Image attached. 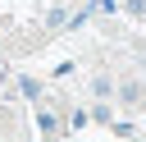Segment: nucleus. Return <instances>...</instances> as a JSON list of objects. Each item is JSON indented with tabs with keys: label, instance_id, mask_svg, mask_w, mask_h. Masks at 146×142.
I'll return each instance as SVG.
<instances>
[{
	"label": "nucleus",
	"instance_id": "obj_1",
	"mask_svg": "<svg viewBox=\"0 0 146 142\" xmlns=\"http://www.w3.org/2000/svg\"><path fill=\"white\" fill-rule=\"evenodd\" d=\"M46 27H50V32H64V27H68V5H55V9L46 14Z\"/></svg>",
	"mask_w": 146,
	"mask_h": 142
},
{
	"label": "nucleus",
	"instance_id": "obj_2",
	"mask_svg": "<svg viewBox=\"0 0 146 142\" xmlns=\"http://www.w3.org/2000/svg\"><path fill=\"white\" fill-rule=\"evenodd\" d=\"M114 96H119V105H137V101H141V82H119Z\"/></svg>",
	"mask_w": 146,
	"mask_h": 142
},
{
	"label": "nucleus",
	"instance_id": "obj_3",
	"mask_svg": "<svg viewBox=\"0 0 146 142\" xmlns=\"http://www.w3.org/2000/svg\"><path fill=\"white\" fill-rule=\"evenodd\" d=\"M36 128H41V133L50 137V133H59L64 124H59V115H50V110H41V115H36Z\"/></svg>",
	"mask_w": 146,
	"mask_h": 142
},
{
	"label": "nucleus",
	"instance_id": "obj_4",
	"mask_svg": "<svg viewBox=\"0 0 146 142\" xmlns=\"http://www.w3.org/2000/svg\"><path fill=\"white\" fill-rule=\"evenodd\" d=\"M18 92H23L27 101H41V82H36V78H27V73L18 78Z\"/></svg>",
	"mask_w": 146,
	"mask_h": 142
},
{
	"label": "nucleus",
	"instance_id": "obj_5",
	"mask_svg": "<svg viewBox=\"0 0 146 142\" xmlns=\"http://www.w3.org/2000/svg\"><path fill=\"white\" fill-rule=\"evenodd\" d=\"M91 92H96V96H114V78H110V73H96V78H91Z\"/></svg>",
	"mask_w": 146,
	"mask_h": 142
},
{
	"label": "nucleus",
	"instance_id": "obj_6",
	"mask_svg": "<svg viewBox=\"0 0 146 142\" xmlns=\"http://www.w3.org/2000/svg\"><path fill=\"white\" fill-rule=\"evenodd\" d=\"M91 119H100V124H114V110L100 101V105H91Z\"/></svg>",
	"mask_w": 146,
	"mask_h": 142
},
{
	"label": "nucleus",
	"instance_id": "obj_7",
	"mask_svg": "<svg viewBox=\"0 0 146 142\" xmlns=\"http://www.w3.org/2000/svg\"><path fill=\"white\" fill-rule=\"evenodd\" d=\"M87 5H91V14H114L119 9V0H87Z\"/></svg>",
	"mask_w": 146,
	"mask_h": 142
},
{
	"label": "nucleus",
	"instance_id": "obj_8",
	"mask_svg": "<svg viewBox=\"0 0 146 142\" xmlns=\"http://www.w3.org/2000/svg\"><path fill=\"white\" fill-rule=\"evenodd\" d=\"M123 5H128L132 14H146V0H123Z\"/></svg>",
	"mask_w": 146,
	"mask_h": 142
}]
</instances>
